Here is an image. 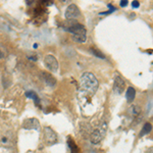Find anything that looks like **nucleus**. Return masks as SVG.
I'll return each instance as SVG.
<instances>
[{
  "mask_svg": "<svg viewBox=\"0 0 153 153\" xmlns=\"http://www.w3.org/2000/svg\"><path fill=\"white\" fill-rule=\"evenodd\" d=\"M98 80L92 73H84L80 78V87L87 95H93L98 89Z\"/></svg>",
  "mask_w": 153,
  "mask_h": 153,
  "instance_id": "f257e3e1",
  "label": "nucleus"
},
{
  "mask_svg": "<svg viewBox=\"0 0 153 153\" xmlns=\"http://www.w3.org/2000/svg\"><path fill=\"white\" fill-rule=\"evenodd\" d=\"M68 32L73 35V39L78 43H84L86 41V38H87V32H86V29L84 28L83 25L80 24H75L71 25L68 28L65 29Z\"/></svg>",
  "mask_w": 153,
  "mask_h": 153,
  "instance_id": "f03ea898",
  "label": "nucleus"
},
{
  "mask_svg": "<svg viewBox=\"0 0 153 153\" xmlns=\"http://www.w3.org/2000/svg\"><path fill=\"white\" fill-rule=\"evenodd\" d=\"M44 65H45V66L49 71H52V73H56L58 71L59 65L57 59L54 57L53 55H51V54H47L44 57Z\"/></svg>",
  "mask_w": 153,
  "mask_h": 153,
  "instance_id": "7ed1b4c3",
  "label": "nucleus"
},
{
  "mask_svg": "<svg viewBox=\"0 0 153 153\" xmlns=\"http://www.w3.org/2000/svg\"><path fill=\"white\" fill-rule=\"evenodd\" d=\"M44 140L47 145H54L57 143V135L49 127L44 128Z\"/></svg>",
  "mask_w": 153,
  "mask_h": 153,
  "instance_id": "20e7f679",
  "label": "nucleus"
},
{
  "mask_svg": "<svg viewBox=\"0 0 153 153\" xmlns=\"http://www.w3.org/2000/svg\"><path fill=\"white\" fill-rule=\"evenodd\" d=\"M105 133H106V127L105 125L103 127L99 128V129H96L94 132L91 134V137H90V141L92 144H98L101 140L104 138L105 136Z\"/></svg>",
  "mask_w": 153,
  "mask_h": 153,
  "instance_id": "39448f33",
  "label": "nucleus"
},
{
  "mask_svg": "<svg viewBox=\"0 0 153 153\" xmlns=\"http://www.w3.org/2000/svg\"><path fill=\"white\" fill-rule=\"evenodd\" d=\"M65 16V19H70V21L71 19H76L78 18H80L81 11L76 4H71V5H68V8H66Z\"/></svg>",
  "mask_w": 153,
  "mask_h": 153,
  "instance_id": "423d86ee",
  "label": "nucleus"
},
{
  "mask_svg": "<svg viewBox=\"0 0 153 153\" xmlns=\"http://www.w3.org/2000/svg\"><path fill=\"white\" fill-rule=\"evenodd\" d=\"M23 128L27 130H36L39 128V120L37 118H27L23 123Z\"/></svg>",
  "mask_w": 153,
  "mask_h": 153,
  "instance_id": "0eeeda50",
  "label": "nucleus"
},
{
  "mask_svg": "<svg viewBox=\"0 0 153 153\" xmlns=\"http://www.w3.org/2000/svg\"><path fill=\"white\" fill-rule=\"evenodd\" d=\"M125 89V82L120 76H117L114 80V85H113V91L117 94H122Z\"/></svg>",
  "mask_w": 153,
  "mask_h": 153,
  "instance_id": "6e6552de",
  "label": "nucleus"
},
{
  "mask_svg": "<svg viewBox=\"0 0 153 153\" xmlns=\"http://www.w3.org/2000/svg\"><path fill=\"white\" fill-rule=\"evenodd\" d=\"M41 78L42 80L44 81V83L46 84L47 86H50V87H53V86H55L56 84V80L54 76H52L51 75H49L48 73H46V71H41Z\"/></svg>",
  "mask_w": 153,
  "mask_h": 153,
  "instance_id": "1a4fd4ad",
  "label": "nucleus"
},
{
  "mask_svg": "<svg viewBox=\"0 0 153 153\" xmlns=\"http://www.w3.org/2000/svg\"><path fill=\"white\" fill-rule=\"evenodd\" d=\"M136 97V90L133 87H129L127 89V93H126V98H127L128 102H133Z\"/></svg>",
  "mask_w": 153,
  "mask_h": 153,
  "instance_id": "9d476101",
  "label": "nucleus"
},
{
  "mask_svg": "<svg viewBox=\"0 0 153 153\" xmlns=\"http://www.w3.org/2000/svg\"><path fill=\"white\" fill-rule=\"evenodd\" d=\"M27 96V97L31 98V99H33V101L35 102L36 105H39L40 104V98H39V96L36 94L34 91H28V92H26V94H25Z\"/></svg>",
  "mask_w": 153,
  "mask_h": 153,
  "instance_id": "9b49d317",
  "label": "nucleus"
},
{
  "mask_svg": "<svg viewBox=\"0 0 153 153\" xmlns=\"http://www.w3.org/2000/svg\"><path fill=\"white\" fill-rule=\"evenodd\" d=\"M151 130H152L151 124H149V123H146V124L144 125V127L142 128L141 133H140V137H142V136H144V135L149 134V133L151 132Z\"/></svg>",
  "mask_w": 153,
  "mask_h": 153,
  "instance_id": "f8f14e48",
  "label": "nucleus"
},
{
  "mask_svg": "<svg viewBox=\"0 0 153 153\" xmlns=\"http://www.w3.org/2000/svg\"><path fill=\"white\" fill-rule=\"evenodd\" d=\"M68 146H70V148H71V153H80L78 147H76V145L73 141H71V140L68 141Z\"/></svg>",
  "mask_w": 153,
  "mask_h": 153,
  "instance_id": "ddd939ff",
  "label": "nucleus"
},
{
  "mask_svg": "<svg viewBox=\"0 0 153 153\" xmlns=\"http://www.w3.org/2000/svg\"><path fill=\"white\" fill-rule=\"evenodd\" d=\"M91 51H92V52L94 53L96 56H98V57H100V58H102V59H104V58H105V56L103 55V54L101 53L100 51H97V50H96V49H94V48H91Z\"/></svg>",
  "mask_w": 153,
  "mask_h": 153,
  "instance_id": "4468645a",
  "label": "nucleus"
},
{
  "mask_svg": "<svg viewBox=\"0 0 153 153\" xmlns=\"http://www.w3.org/2000/svg\"><path fill=\"white\" fill-rule=\"evenodd\" d=\"M132 113L134 115H138L140 113V107H138L137 105L132 106Z\"/></svg>",
  "mask_w": 153,
  "mask_h": 153,
  "instance_id": "2eb2a0df",
  "label": "nucleus"
},
{
  "mask_svg": "<svg viewBox=\"0 0 153 153\" xmlns=\"http://www.w3.org/2000/svg\"><path fill=\"white\" fill-rule=\"evenodd\" d=\"M128 5V1L127 0H123L122 2H120V6H127Z\"/></svg>",
  "mask_w": 153,
  "mask_h": 153,
  "instance_id": "dca6fc26",
  "label": "nucleus"
},
{
  "mask_svg": "<svg viewBox=\"0 0 153 153\" xmlns=\"http://www.w3.org/2000/svg\"><path fill=\"white\" fill-rule=\"evenodd\" d=\"M132 5H133V7H139L140 4H139V2H138V1H134L132 3Z\"/></svg>",
  "mask_w": 153,
  "mask_h": 153,
  "instance_id": "f3484780",
  "label": "nucleus"
},
{
  "mask_svg": "<svg viewBox=\"0 0 153 153\" xmlns=\"http://www.w3.org/2000/svg\"><path fill=\"white\" fill-rule=\"evenodd\" d=\"M146 153H153V147H150L146 151Z\"/></svg>",
  "mask_w": 153,
  "mask_h": 153,
  "instance_id": "a211bd4d",
  "label": "nucleus"
},
{
  "mask_svg": "<svg viewBox=\"0 0 153 153\" xmlns=\"http://www.w3.org/2000/svg\"><path fill=\"white\" fill-rule=\"evenodd\" d=\"M4 57V53L2 52V50H0V58H3Z\"/></svg>",
  "mask_w": 153,
  "mask_h": 153,
  "instance_id": "6ab92c4d",
  "label": "nucleus"
}]
</instances>
